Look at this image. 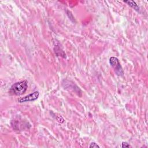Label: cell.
<instances>
[{"label": "cell", "mask_w": 148, "mask_h": 148, "mask_svg": "<svg viewBox=\"0 0 148 148\" xmlns=\"http://www.w3.org/2000/svg\"><path fill=\"white\" fill-rule=\"evenodd\" d=\"M89 147H99V146L97 145V143H96L95 142H92L90 145Z\"/></svg>", "instance_id": "cell-6"}, {"label": "cell", "mask_w": 148, "mask_h": 148, "mask_svg": "<svg viewBox=\"0 0 148 148\" xmlns=\"http://www.w3.org/2000/svg\"><path fill=\"white\" fill-rule=\"evenodd\" d=\"M39 92L37 91H34L32 93H31L25 97H21L18 99V102L20 103L22 102H28V101H35L39 97Z\"/></svg>", "instance_id": "cell-3"}, {"label": "cell", "mask_w": 148, "mask_h": 148, "mask_svg": "<svg viewBox=\"0 0 148 148\" xmlns=\"http://www.w3.org/2000/svg\"><path fill=\"white\" fill-rule=\"evenodd\" d=\"M125 3H127L128 5H129L130 7L132 8L135 10H136L138 12H139L140 11V8L139 6L135 2L133 1H124Z\"/></svg>", "instance_id": "cell-4"}, {"label": "cell", "mask_w": 148, "mask_h": 148, "mask_svg": "<svg viewBox=\"0 0 148 148\" xmlns=\"http://www.w3.org/2000/svg\"><path fill=\"white\" fill-rule=\"evenodd\" d=\"M121 147H123V148H124V147H131V146L127 142H123L122 143H121Z\"/></svg>", "instance_id": "cell-5"}, {"label": "cell", "mask_w": 148, "mask_h": 148, "mask_svg": "<svg viewBox=\"0 0 148 148\" xmlns=\"http://www.w3.org/2000/svg\"><path fill=\"white\" fill-rule=\"evenodd\" d=\"M28 88V82L27 80H23L14 83L9 90L11 94L16 95H21L25 93Z\"/></svg>", "instance_id": "cell-1"}, {"label": "cell", "mask_w": 148, "mask_h": 148, "mask_svg": "<svg viewBox=\"0 0 148 148\" xmlns=\"http://www.w3.org/2000/svg\"><path fill=\"white\" fill-rule=\"evenodd\" d=\"M109 63L117 76H123L124 75L123 69L117 58L115 57H111L109 58Z\"/></svg>", "instance_id": "cell-2"}]
</instances>
